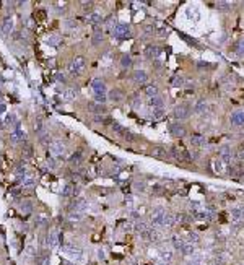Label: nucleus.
Listing matches in <instances>:
<instances>
[{
    "label": "nucleus",
    "mask_w": 244,
    "mask_h": 265,
    "mask_svg": "<svg viewBox=\"0 0 244 265\" xmlns=\"http://www.w3.org/2000/svg\"><path fill=\"white\" fill-rule=\"evenodd\" d=\"M25 169H26L25 163H20L18 166H16V172H18V174H23V172H25Z\"/></svg>",
    "instance_id": "47"
},
{
    "label": "nucleus",
    "mask_w": 244,
    "mask_h": 265,
    "mask_svg": "<svg viewBox=\"0 0 244 265\" xmlns=\"http://www.w3.org/2000/svg\"><path fill=\"white\" fill-rule=\"evenodd\" d=\"M145 33L148 34V36H151V34L155 33V28H153V25H146L145 26Z\"/></svg>",
    "instance_id": "45"
},
{
    "label": "nucleus",
    "mask_w": 244,
    "mask_h": 265,
    "mask_svg": "<svg viewBox=\"0 0 244 265\" xmlns=\"http://www.w3.org/2000/svg\"><path fill=\"white\" fill-rule=\"evenodd\" d=\"M241 156H242V158H244V155H241Z\"/></svg>",
    "instance_id": "56"
},
{
    "label": "nucleus",
    "mask_w": 244,
    "mask_h": 265,
    "mask_svg": "<svg viewBox=\"0 0 244 265\" xmlns=\"http://www.w3.org/2000/svg\"><path fill=\"white\" fill-rule=\"evenodd\" d=\"M12 30H13V20L12 18H5L3 23H2V31H3V34H8Z\"/></svg>",
    "instance_id": "24"
},
{
    "label": "nucleus",
    "mask_w": 244,
    "mask_h": 265,
    "mask_svg": "<svg viewBox=\"0 0 244 265\" xmlns=\"http://www.w3.org/2000/svg\"><path fill=\"white\" fill-rule=\"evenodd\" d=\"M164 216H166V211H164L163 207H156V208H153V211H151V223H153V226H163Z\"/></svg>",
    "instance_id": "6"
},
{
    "label": "nucleus",
    "mask_w": 244,
    "mask_h": 265,
    "mask_svg": "<svg viewBox=\"0 0 244 265\" xmlns=\"http://www.w3.org/2000/svg\"><path fill=\"white\" fill-rule=\"evenodd\" d=\"M181 252H182V254H184V255H187V257H190V255H194V254H195V249H194V244H187V243H186V246L182 247V251H181Z\"/></svg>",
    "instance_id": "26"
},
{
    "label": "nucleus",
    "mask_w": 244,
    "mask_h": 265,
    "mask_svg": "<svg viewBox=\"0 0 244 265\" xmlns=\"http://www.w3.org/2000/svg\"><path fill=\"white\" fill-rule=\"evenodd\" d=\"M151 156L158 158V159H164L168 156V150L164 147H153L151 148Z\"/></svg>",
    "instance_id": "12"
},
{
    "label": "nucleus",
    "mask_w": 244,
    "mask_h": 265,
    "mask_svg": "<svg viewBox=\"0 0 244 265\" xmlns=\"http://www.w3.org/2000/svg\"><path fill=\"white\" fill-rule=\"evenodd\" d=\"M82 218V213L80 211H72L70 213V220H80Z\"/></svg>",
    "instance_id": "44"
},
{
    "label": "nucleus",
    "mask_w": 244,
    "mask_h": 265,
    "mask_svg": "<svg viewBox=\"0 0 244 265\" xmlns=\"http://www.w3.org/2000/svg\"><path fill=\"white\" fill-rule=\"evenodd\" d=\"M184 85H186V78L181 77V75H174L171 78V86H174V88H182Z\"/></svg>",
    "instance_id": "20"
},
{
    "label": "nucleus",
    "mask_w": 244,
    "mask_h": 265,
    "mask_svg": "<svg viewBox=\"0 0 244 265\" xmlns=\"http://www.w3.org/2000/svg\"><path fill=\"white\" fill-rule=\"evenodd\" d=\"M156 33H158L156 36H160V38H163V36H166V30H164V28H160V30H158Z\"/></svg>",
    "instance_id": "49"
},
{
    "label": "nucleus",
    "mask_w": 244,
    "mask_h": 265,
    "mask_svg": "<svg viewBox=\"0 0 244 265\" xmlns=\"http://www.w3.org/2000/svg\"><path fill=\"white\" fill-rule=\"evenodd\" d=\"M112 36L117 38V39H126L130 38L132 33H130V26L127 23H117V25L112 28Z\"/></svg>",
    "instance_id": "2"
},
{
    "label": "nucleus",
    "mask_w": 244,
    "mask_h": 265,
    "mask_svg": "<svg viewBox=\"0 0 244 265\" xmlns=\"http://www.w3.org/2000/svg\"><path fill=\"white\" fill-rule=\"evenodd\" d=\"M88 21L91 23V25H99V23H103V15L93 11V13L88 15Z\"/></svg>",
    "instance_id": "22"
},
{
    "label": "nucleus",
    "mask_w": 244,
    "mask_h": 265,
    "mask_svg": "<svg viewBox=\"0 0 244 265\" xmlns=\"http://www.w3.org/2000/svg\"><path fill=\"white\" fill-rule=\"evenodd\" d=\"M107 99H111L112 102H121V101L124 99V93H122L121 90L114 88V90L109 91V94H107Z\"/></svg>",
    "instance_id": "14"
},
{
    "label": "nucleus",
    "mask_w": 244,
    "mask_h": 265,
    "mask_svg": "<svg viewBox=\"0 0 244 265\" xmlns=\"http://www.w3.org/2000/svg\"><path fill=\"white\" fill-rule=\"evenodd\" d=\"M150 104L153 106V109H160V107H164V101H163V98L158 94V96L150 99Z\"/></svg>",
    "instance_id": "25"
},
{
    "label": "nucleus",
    "mask_w": 244,
    "mask_h": 265,
    "mask_svg": "<svg viewBox=\"0 0 244 265\" xmlns=\"http://www.w3.org/2000/svg\"><path fill=\"white\" fill-rule=\"evenodd\" d=\"M85 65H86V60H85V57H75L70 64H69V72L72 75H75V77H78L82 72H83V68Z\"/></svg>",
    "instance_id": "3"
},
{
    "label": "nucleus",
    "mask_w": 244,
    "mask_h": 265,
    "mask_svg": "<svg viewBox=\"0 0 244 265\" xmlns=\"http://www.w3.org/2000/svg\"><path fill=\"white\" fill-rule=\"evenodd\" d=\"M42 122H41V120H36V124H34V130L38 132V134H39V132H42Z\"/></svg>",
    "instance_id": "46"
},
{
    "label": "nucleus",
    "mask_w": 244,
    "mask_h": 265,
    "mask_svg": "<svg viewBox=\"0 0 244 265\" xmlns=\"http://www.w3.org/2000/svg\"><path fill=\"white\" fill-rule=\"evenodd\" d=\"M228 262V254H220V255H217V265H223V263H226Z\"/></svg>",
    "instance_id": "41"
},
{
    "label": "nucleus",
    "mask_w": 244,
    "mask_h": 265,
    "mask_svg": "<svg viewBox=\"0 0 244 265\" xmlns=\"http://www.w3.org/2000/svg\"><path fill=\"white\" fill-rule=\"evenodd\" d=\"M207 102H205V99H200V101H197L195 102V106H194V112H197V114H203L207 111Z\"/></svg>",
    "instance_id": "23"
},
{
    "label": "nucleus",
    "mask_w": 244,
    "mask_h": 265,
    "mask_svg": "<svg viewBox=\"0 0 244 265\" xmlns=\"http://www.w3.org/2000/svg\"><path fill=\"white\" fill-rule=\"evenodd\" d=\"M241 44H242V46H244V39H242V41H241Z\"/></svg>",
    "instance_id": "55"
},
{
    "label": "nucleus",
    "mask_w": 244,
    "mask_h": 265,
    "mask_svg": "<svg viewBox=\"0 0 244 265\" xmlns=\"http://www.w3.org/2000/svg\"><path fill=\"white\" fill-rule=\"evenodd\" d=\"M21 138H25V134H23V132H21L20 129H16V132H15V134L12 135V142H18V140H21Z\"/></svg>",
    "instance_id": "40"
},
{
    "label": "nucleus",
    "mask_w": 244,
    "mask_h": 265,
    "mask_svg": "<svg viewBox=\"0 0 244 265\" xmlns=\"http://www.w3.org/2000/svg\"><path fill=\"white\" fill-rule=\"evenodd\" d=\"M241 177H244V174H242V176H241Z\"/></svg>",
    "instance_id": "57"
},
{
    "label": "nucleus",
    "mask_w": 244,
    "mask_h": 265,
    "mask_svg": "<svg viewBox=\"0 0 244 265\" xmlns=\"http://www.w3.org/2000/svg\"><path fill=\"white\" fill-rule=\"evenodd\" d=\"M231 124L233 125H244V111H236L231 116Z\"/></svg>",
    "instance_id": "15"
},
{
    "label": "nucleus",
    "mask_w": 244,
    "mask_h": 265,
    "mask_svg": "<svg viewBox=\"0 0 244 265\" xmlns=\"http://www.w3.org/2000/svg\"><path fill=\"white\" fill-rule=\"evenodd\" d=\"M50 151H52L54 156H64V153H65V147H64V143L59 142V140H55L50 143Z\"/></svg>",
    "instance_id": "9"
},
{
    "label": "nucleus",
    "mask_w": 244,
    "mask_h": 265,
    "mask_svg": "<svg viewBox=\"0 0 244 265\" xmlns=\"http://www.w3.org/2000/svg\"><path fill=\"white\" fill-rule=\"evenodd\" d=\"M91 88H93L96 102H99V104H104V102L107 101V98H106V91H107V90H106V83L103 82V80L96 78V80H93Z\"/></svg>",
    "instance_id": "1"
},
{
    "label": "nucleus",
    "mask_w": 244,
    "mask_h": 265,
    "mask_svg": "<svg viewBox=\"0 0 244 265\" xmlns=\"http://www.w3.org/2000/svg\"><path fill=\"white\" fill-rule=\"evenodd\" d=\"M34 182H36V179L33 176H26L23 179V186L25 187H33V186H34Z\"/></svg>",
    "instance_id": "39"
},
{
    "label": "nucleus",
    "mask_w": 244,
    "mask_h": 265,
    "mask_svg": "<svg viewBox=\"0 0 244 265\" xmlns=\"http://www.w3.org/2000/svg\"><path fill=\"white\" fill-rule=\"evenodd\" d=\"M186 265H200V263H195V262H192V260H190V262H187Z\"/></svg>",
    "instance_id": "53"
},
{
    "label": "nucleus",
    "mask_w": 244,
    "mask_h": 265,
    "mask_svg": "<svg viewBox=\"0 0 244 265\" xmlns=\"http://www.w3.org/2000/svg\"><path fill=\"white\" fill-rule=\"evenodd\" d=\"M112 132H114V134H117L121 138H124V140H129V142H134V140H135V137H134L132 132H130L129 129H126V127H122V125L117 124V122L112 124Z\"/></svg>",
    "instance_id": "4"
},
{
    "label": "nucleus",
    "mask_w": 244,
    "mask_h": 265,
    "mask_svg": "<svg viewBox=\"0 0 244 265\" xmlns=\"http://www.w3.org/2000/svg\"><path fill=\"white\" fill-rule=\"evenodd\" d=\"M164 117V107H160V109H153V119L160 120Z\"/></svg>",
    "instance_id": "36"
},
{
    "label": "nucleus",
    "mask_w": 244,
    "mask_h": 265,
    "mask_svg": "<svg viewBox=\"0 0 244 265\" xmlns=\"http://www.w3.org/2000/svg\"><path fill=\"white\" fill-rule=\"evenodd\" d=\"M73 189H75V187H73L72 184H67V186L64 187V192H62V195H64V197H70V195H75V191H73Z\"/></svg>",
    "instance_id": "33"
},
{
    "label": "nucleus",
    "mask_w": 244,
    "mask_h": 265,
    "mask_svg": "<svg viewBox=\"0 0 244 265\" xmlns=\"http://www.w3.org/2000/svg\"><path fill=\"white\" fill-rule=\"evenodd\" d=\"M135 229H137V231H140V233H146V231H148L145 223H137V224H135Z\"/></svg>",
    "instance_id": "43"
},
{
    "label": "nucleus",
    "mask_w": 244,
    "mask_h": 265,
    "mask_svg": "<svg viewBox=\"0 0 244 265\" xmlns=\"http://www.w3.org/2000/svg\"><path fill=\"white\" fill-rule=\"evenodd\" d=\"M217 7H218V10H221V11H226V10H231V8H233V3H230V2H218Z\"/></svg>",
    "instance_id": "37"
},
{
    "label": "nucleus",
    "mask_w": 244,
    "mask_h": 265,
    "mask_svg": "<svg viewBox=\"0 0 244 265\" xmlns=\"http://www.w3.org/2000/svg\"><path fill=\"white\" fill-rule=\"evenodd\" d=\"M91 111L94 112V114H106V106L104 104H99V102H90V106H88Z\"/></svg>",
    "instance_id": "18"
},
{
    "label": "nucleus",
    "mask_w": 244,
    "mask_h": 265,
    "mask_svg": "<svg viewBox=\"0 0 244 265\" xmlns=\"http://www.w3.org/2000/svg\"><path fill=\"white\" fill-rule=\"evenodd\" d=\"M132 77H134V82L138 83V85H143V83H146V80H148V75H146L145 70H135L132 73Z\"/></svg>",
    "instance_id": "11"
},
{
    "label": "nucleus",
    "mask_w": 244,
    "mask_h": 265,
    "mask_svg": "<svg viewBox=\"0 0 244 265\" xmlns=\"http://www.w3.org/2000/svg\"><path fill=\"white\" fill-rule=\"evenodd\" d=\"M47 42H50V44H57V42H59V38H50V39H47Z\"/></svg>",
    "instance_id": "50"
},
{
    "label": "nucleus",
    "mask_w": 244,
    "mask_h": 265,
    "mask_svg": "<svg viewBox=\"0 0 244 265\" xmlns=\"http://www.w3.org/2000/svg\"><path fill=\"white\" fill-rule=\"evenodd\" d=\"M21 210L30 211V210H31V203H30V202H23V205H21Z\"/></svg>",
    "instance_id": "48"
},
{
    "label": "nucleus",
    "mask_w": 244,
    "mask_h": 265,
    "mask_svg": "<svg viewBox=\"0 0 244 265\" xmlns=\"http://www.w3.org/2000/svg\"><path fill=\"white\" fill-rule=\"evenodd\" d=\"M143 93L151 99V98L158 96V86H156V85H146L145 88H143Z\"/></svg>",
    "instance_id": "19"
},
{
    "label": "nucleus",
    "mask_w": 244,
    "mask_h": 265,
    "mask_svg": "<svg viewBox=\"0 0 244 265\" xmlns=\"http://www.w3.org/2000/svg\"><path fill=\"white\" fill-rule=\"evenodd\" d=\"M134 64V60H132V57L130 55H122V59H121V65L124 68H129V67H132Z\"/></svg>",
    "instance_id": "31"
},
{
    "label": "nucleus",
    "mask_w": 244,
    "mask_h": 265,
    "mask_svg": "<svg viewBox=\"0 0 244 265\" xmlns=\"http://www.w3.org/2000/svg\"><path fill=\"white\" fill-rule=\"evenodd\" d=\"M5 109H7V107H5V104H3V102H0V116L5 112Z\"/></svg>",
    "instance_id": "51"
},
{
    "label": "nucleus",
    "mask_w": 244,
    "mask_h": 265,
    "mask_svg": "<svg viewBox=\"0 0 244 265\" xmlns=\"http://www.w3.org/2000/svg\"><path fill=\"white\" fill-rule=\"evenodd\" d=\"M73 96H75V90H69V91H65V94H64L65 101H72Z\"/></svg>",
    "instance_id": "42"
},
{
    "label": "nucleus",
    "mask_w": 244,
    "mask_h": 265,
    "mask_svg": "<svg viewBox=\"0 0 244 265\" xmlns=\"http://www.w3.org/2000/svg\"><path fill=\"white\" fill-rule=\"evenodd\" d=\"M242 216H244L242 208H233V210L230 211V218H231V221H233V223L241 221V220H242Z\"/></svg>",
    "instance_id": "17"
},
{
    "label": "nucleus",
    "mask_w": 244,
    "mask_h": 265,
    "mask_svg": "<svg viewBox=\"0 0 244 265\" xmlns=\"http://www.w3.org/2000/svg\"><path fill=\"white\" fill-rule=\"evenodd\" d=\"M220 159L223 161L225 164H228L230 161H231V150H230V147L228 145H225V147H221L220 148Z\"/></svg>",
    "instance_id": "13"
},
{
    "label": "nucleus",
    "mask_w": 244,
    "mask_h": 265,
    "mask_svg": "<svg viewBox=\"0 0 244 265\" xmlns=\"http://www.w3.org/2000/svg\"><path fill=\"white\" fill-rule=\"evenodd\" d=\"M64 252H65V254L69 255L70 259H77V260H80V259H82V251L78 249V247L67 246V247H64Z\"/></svg>",
    "instance_id": "10"
},
{
    "label": "nucleus",
    "mask_w": 244,
    "mask_h": 265,
    "mask_svg": "<svg viewBox=\"0 0 244 265\" xmlns=\"http://www.w3.org/2000/svg\"><path fill=\"white\" fill-rule=\"evenodd\" d=\"M156 265H168V263H164V262H158Z\"/></svg>",
    "instance_id": "54"
},
{
    "label": "nucleus",
    "mask_w": 244,
    "mask_h": 265,
    "mask_svg": "<svg viewBox=\"0 0 244 265\" xmlns=\"http://www.w3.org/2000/svg\"><path fill=\"white\" fill-rule=\"evenodd\" d=\"M47 241H49V244L50 246H57V241H59V236H57V231L55 229H52V231L49 233V238H47Z\"/></svg>",
    "instance_id": "28"
},
{
    "label": "nucleus",
    "mask_w": 244,
    "mask_h": 265,
    "mask_svg": "<svg viewBox=\"0 0 244 265\" xmlns=\"http://www.w3.org/2000/svg\"><path fill=\"white\" fill-rule=\"evenodd\" d=\"M82 7H83V11L85 13H93V8H94V3L93 2H83L82 3Z\"/></svg>",
    "instance_id": "34"
},
{
    "label": "nucleus",
    "mask_w": 244,
    "mask_h": 265,
    "mask_svg": "<svg viewBox=\"0 0 244 265\" xmlns=\"http://www.w3.org/2000/svg\"><path fill=\"white\" fill-rule=\"evenodd\" d=\"M82 163V153L80 151H77L75 155H72V158H70V164L72 166H80Z\"/></svg>",
    "instance_id": "30"
},
{
    "label": "nucleus",
    "mask_w": 244,
    "mask_h": 265,
    "mask_svg": "<svg viewBox=\"0 0 244 265\" xmlns=\"http://www.w3.org/2000/svg\"><path fill=\"white\" fill-rule=\"evenodd\" d=\"M174 223H176V216H174V215H168V213H166V216H164V223H163V226H173Z\"/></svg>",
    "instance_id": "35"
},
{
    "label": "nucleus",
    "mask_w": 244,
    "mask_h": 265,
    "mask_svg": "<svg viewBox=\"0 0 244 265\" xmlns=\"http://www.w3.org/2000/svg\"><path fill=\"white\" fill-rule=\"evenodd\" d=\"M190 112H192V106L187 104V102H182V104L176 106V109H174V117L179 119V120H182V119L189 117Z\"/></svg>",
    "instance_id": "5"
},
{
    "label": "nucleus",
    "mask_w": 244,
    "mask_h": 265,
    "mask_svg": "<svg viewBox=\"0 0 244 265\" xmlns=\"http://www.w3.org/2000/svg\"><path fill=\"white\" fill-rule=\"evenodd\" d=\"M171 259H173V251H169V249H161L160 251V262L168 263Z\"/></svg>",
    "instance_id": "21"
},
{
    "label": "nucleus",
    "mask_w": 244,
    "mask_h": 265,
    "mask_svg": "<svg viewBox=\"0 0 244 265\" xmlns=\"http://www.w3.org/2000/svg\"><path fill=\"white\" fill-rule=\"evenodd\" d=\"M242 211H244V208H242Z\"/></svg>",
    "instance_id": "58"
},
{
    "label": "nucleus",
    "mask_w": 244,
    "mask_h": 265,
    "mask_svg": "<svg viewBox=\"0 0 244 265\" xmlns=\"http://www.w3.org/2000/svg\"><path fill=\"white\" fill-rule=\"evenodd\" d=\"M225 166H226V164H225L221 159H217V161H215V171H217L218 174H221V172L225 171Z\"/></svg>",
    "instance_id": "38"
},
{
    "label": "nucleus",
    "mask_w": 244,
    "mask_h": 265,
    "mask_svg": "<svg viewBox=\"0 0 244 265\" xmlns=\"http://www.w3.org/2000/svg\"><path fill=\"white\" fill-rule=\"evenodd\" d=\"M57 80H60V82H65V77H64V75H57Z\"/></svg>",
    "instance_id": "52"
},
{
    "label": "nucleus",
    "mask_w": 244,
    "mask_h": 265,
    "mask_svg": "<svg viewBox=\"0 0 244 265\" xmlns=\"http://www.w3.org/2000/svg\"><path fill=\"white\" fill-rule=\"evenodd\" d=\"M173 246H174V249L182 251V247L186 246V241H182L181 238H178V236H174V238H173Z\"/></svg>",
    "instance_id": "29"
},
{
    "label": "nucleus",
    "mask_w": 244,
    "mask_h": 265,
    "mask_svg": "<svg viewBox=\"0 0 244 265\" xmlns=\"http://www.w3.org/2000/svg\"><path fill=\"white\" fill-rule=\"evenodd\" d=\"M134 189L137 192H145L146 191V182L145 181H135L134 182Z\"/></svg>",
    "instance_id": "32"
},
{
    "label": "nucleus",
    "mask_w": 244,
    "mask_h": 265,
    "mask_svg": "<svg viewBox=\"0 0 244 265\" xmlns=\"http://www.w3.org/2000/svg\"><path fill=\"white\" fill-rule=\"evenodd\" d=\"M101 41H103V33L99 31V28H96L94 30V34H93V46H98V44H101Z\"/></svg>",
    "instance_id": "27"
},
{
    "label": "nucleus",
    "mask_w": 244,
    "mask_h": 265,
    "mask_svg": "<svg viewBox=\"0 0 244 265\" xmlns=\"http://www.w3.org/2000/svg\"><path fill=\"white\" fill-rule=\"evenodd\" d=\"M190 143H192L194 147H198V148H200V147H205V145H207V138L203 137V135H192V137H190Z\"/></svg>",
    "instance_id": "16"
},
{
    "label": "nucleus",
    "mask_w": 244,
    "mask_h": 265,
    "mask_svg": "<svg viewBox=\"0 0 244 265\" xmlns=\"http://www.w3.org/2000/svg\"><path fill=\"white\" fill-rule=\"evenodd\" d=\"M143 55L148 60H156L158 57L161 55V47H160V46H155V44H148L145 47V50H143Z\"/></svg>",
    "instance_id": "7"
},
{
    "label": "nucleus",
    "mask_w": 244,
    "mask_h": 265,
    "mask_svg": "<svg viewBox=\"0 0 244 265\" xmlns=\"http://www.w3.org/2000/svg\"><path fill=\"white\" fill-rule=\"evenodd\" d=\"M168 130H169V134H171L174 138H182V137L186 135L184 125H181V124H178V122L169 124V125H168Z\"/></svg>",
    "instance_id": "8"
}]
</instances>
